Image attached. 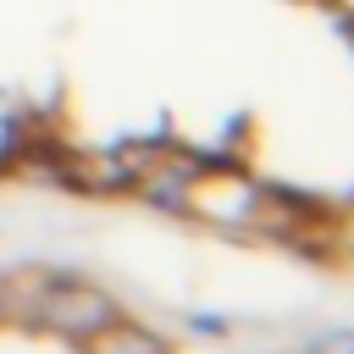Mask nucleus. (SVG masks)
Instances as JSON below:
<instances>
[{
    "label": "nucleus",
    "mask_w": 354,
    "mask_h": 354,
    "mask_svg": "<svg viewBox=\"0 0 354 354\" xmlns=\"http://www.w3.org/2000/svg\"><path fill=\"white\" fill-rule=\"evenodd\" d=\"M33 310H39V326H50V332H61V337H72V343L94 337L100 326H111V321L122 315L116 299H111L105 288L83 282V277H55V271L39 277Z\"/></svg>",
    "instance_id": "f257e3e1"
},
{
    "label": "nucleus",
    "mask_w": 354,
    "mask_h": 354,
    "mask_svg": "<svg viewBox=\"0 0 354 354\" xmlns=\"http://www.w3.org/2000/svg\"><path fill=\"white\" fill-rule=\"evenodd\" d=\"M254 199H260V183H254V177H243L238 166L216 160V166H205V171L188 183L183 216H199V221H210V227H221V232H238V238H243Z\"/></svg>",
    "instance_id": "f03ea898"
},
{
    "label": "nucleus",
    "mask_w": 354,
    "mask_h": 354,
    "mask_svg": "<svg viewBox=\"0 0 354 354\" xmlns=\"http://www.w3.org/2000/svg\"><path fill=\"white\" fill-rule=\"evenodd\" d=\"M88 343V354H171L149 326H133V321H111V326H100L94 337H83Z\"/></svg>",
    "instance_id": "7ed1b4c3"
},
{
    "label": "nucleus",
    "mask_w": 354,
    "mask_h": 354,
    "mask_svg": "<svg viewBox=\"0 0 354 354\" xmlns=\"http://www.w3.org/2000/svg\"><path fill=\"white\" fill-rule=\"evenodd\" d=\"M310 354H354V332H326Z\"/></svg>",
    "instance_id": "20e7f679"
},
{
    "label": "nucleus",
    "mask_w": 354,
    "mask_h": 354,
    "mask_svg": "<svg viewBox=\"0 0 354 354\" xmlns=\"http://www.w3.org/2000/svg\"><path fill=\"white\" fill-rule=\"evenodd\" d=\"M332 232H337V260H354V210L343 221H332Z\"/></svg>",
    "instance_id": "39448f33"
}]
</instances>
